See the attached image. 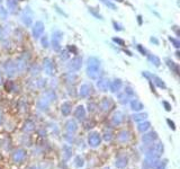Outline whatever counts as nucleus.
<instances>
[{"instance_id": "nucleus-1", "label": "nucleus", "mask_w": 180, "mask_h": 169, "mask_svg": "<svg viewBox=\"0 0 180 169\" xmlns=\"http://www.w3.org/2000/svg\"><path fill=\"white\" fill-rule=\"evenodd\" d=\"M87 74L91 79H98L100 77V61L95 56H91L87 62Z\"/></svg>"}, {"instance_id": "nucleus-2", "label": "nucleus", "mask_w": 180, "mask_h": 169, "mask_svg": "<svg viewBox=\"0 0 180 169\" xmlns=\"http://www.w3.org/2000/svg\"><path fill=\"white\" fill-rule=\"evenodd\" d=\"M163 152V145L161 143H156L154 144L150 150L146 152V158H159Z\"/></svg>"}, {"instance_id": "nucleus-3", "label": "nucleus", "mask_w": 180, "mask_h": 169, "mask_svg": "<svg viewBox=\"0 0 180 169\" xmlns=\"http://www.w3.org/2000/svg\"><path fill=\"white\" fill-rule=\"evenodd\" d=\"M22 22L24 23L26 26H30L33 23V12L30 10V8H25L23 12H22Z\"/></svg>"}, {"instance_id": "nucleus-4", "label": "nucleus", "mask_w": 180, "mask_h": 169, "mask_svg": "<svg viewBox=\"0 0 180 169\" xmlns=\"http://www.w3.org/2000/svg\"><path fill=\"white\" fill-rule=\"evenodd\" d=\"M61 41H62V33L60 30H55L52 34V46L55 51L61 48Z\"/></svg>"}, {"instance_id": "nucleus-5", "label": "nucleus", "mask_w": 180, "mask_h": 169, "mask_svg": "<svg viewBox=\"0 0 180 169\" xmlns=\"http://www.w3.org/2000/svg\"><path fill=\"white\" fill-rule=\"evenodd\" d=\"M32 33H33V36H34L35 40H38L40 37L42 36L43 33H44V24H43V22H36L34 26H33Z\"/></svg>"}, {"instance_id": "nucleus-6", "label": "nucleus", "mask_w": 180, "mask_h": 169, "mask_svg": "<svg viewBox=\"0 0 180 169\" xmlns=\"http://www.w3.org/2000/svg\"><path fill=\"white\" fill-rule=\"evenodd\" d=\"M4 69L6 73L9 76V77H12L17 73V68H16V63L15 61H7L6 63L4 64Z\"/></svg>"}, {"instance_id": "nucleus-7", "label": "nucleus", "mask_w": 180, "mask_h": 169, "mask_svg": "<svg viewBox=\"0 0 180 169\" xmlns=\"http://www.w3.org/2000/svg\"><path fill=\"white\" fill-rule=\"evenodd\" d=\"M100 142H102V136H100L99 133H97V132L91 133L89 135V138H88V143H89L91 147H94V148L98 147V145L100 144Z\"/></svg>"}, {"instance_id": "nucleus-8", "label": "nucleus", "mask_w": 180, "mask_h": 169, "mask_svg": "<svg viewBox=\"0 0 180 169\" xmlns=\"http://www.w3.org/2000/svg\"><path fill=\"white\" fill-rule=\"evenodd\" d=\"M143 76L145 77V78H151V79H152V80L154 81V84H156L159 88H166V84H164V82H163V80H162L161 78H159L158 76L151 74V73H149L148 71H144Z\"/></svg>"}, {"instance_id": "nucleus-9", "label": "nucleus", "mask_w": 180, "mask_h": 169, "mask_svg": "<svg viewBox=\"0 0 180 169\" xmlns=\"http://www.w3.org/2000/svg\"><path fill=\"white\" fill-rule=\"evenodd\" d=\"M81 63H82V59L79 58V56H76L74 59H72V61L68 64V68L70 71H78L79 69L81 68Z\"/></svg>"}, {"instance_id": "nucleus-10", "label": "nucleus", "mask_w": 180, "mask_h": 169, "mask_svg": "<svg viewBox=\"0 0 180 169\" xmlns=\"http://www.w3.org/2000/svg\"><path fill=\"white\" fill-rule=\"evenodd\" d=\"M25 157H26V151L24 149H17L12 155V160L16 163H20L24 161Z\"/></svg>"}, {"instance_id": "nucleus-11", "label": "nucleus", "mask_w": 180, "mask_h": 169, "mask_svg": "<svg viewBox=\"0 0 180 169\" xmlns=\"http://www.w3.org/2000/svg\"><path fill=\"white\" fill-rule=\"evenodd\" d=\"M158 139V135H156V132H149V133H145L143 136H142V141H143L144 143H146V144H151V143H153L156 140Z\"/></svg>"}, {"instance_id": "nucleus-12", "label": "nucleus", "mask_w": 180, "mask_h": 169, "mask_svg": "<svg viewBox=\"0 0 180 169\" xmlns=\"http://www.w3.org/2000/svg\"><path fill=\"white\" fill-rule=\"evenodd\" d=\"M113 105H114V103H113V100L110 98H104L100 102V104H99V107H100L102 112H108L113 107Z\"/></svg>"}, {"instance_id": "nucleus-13", "label": "nucleus", "mask_w": 180, "mask_h": 169, "mask_svg": "<svg viewBox=\"0 0 180 169\" xmlns=\"http://www.w3.org/2000/svg\"><path fill=\"white\" fill-rule=\"evenodd\" d=\"M122 80L120 79H115L113 80L112 82H109V89L112 92H118L120 90V88H122Z\"/></svg>"}, {"instance_id": "nucleus-14", "label": "nucleus", "mask_w": 180, "mask_h": 169, "mask_svg": "<svg viewBox=\"0 0 180 169\" xmlns=\"http://www.w3.org/2000/svg\"><path fill=\"white\" fill-rule=\"evenodd\" d=\"M131 139V133L128 132V131H120L118 134H117V140L120 141V143H125V142H128Z\"/></svg>"}, {"instance_id": "nucleus-15", "label": "nucleus", "mask_w": 180, "mask_h": 169, "mask_svg": "<svg viewBox=\"0 0 180 169\" xmlns=\"http://www.w3.org/2000/svg\"><path fill=\"white\" fill-rule=\"evenodd\" d=\"M74 117L79 121H84L86 117V109L84 106H78L74 110Z\"/></svg>"}, {"instance_id": "nucleus-16", "label": "nucleus", "mask_w": 180, "mask_h": 169, "mask_svg": "<svg viewBox=\"0 0 180 169\" xmlns=\"http://www.w3.org/2000/svg\"><path fill=\"white\" fill-rule=\"evenodd\" d=\"M112 122H113V124H115V125L122 124L124 122V114L122 112H116L113 115V117H112Z\"/></svg>"}, {"instance_id": "nucleus-17", "label": "nucleus", "mask_w": 180, "mask_h": 169, "mask_svg": "<svg viewBox=\"0 0 180 169\" xmlns=\"http://www.w3.org/2000/svg\"><path fill=\"white\" fill-rule=\"evenodd\" d=\"M97 87L102 91H107L109 88V80L108 79H99L97 81Z\"/></svg>"}, {"instance_id": "nucleus-18", "label": "nucleus", "mask_w": 180, "mask_h": 169, "mask_svg": "<svg viewBox=\"0 0 180 169\" xmlns=\"http://www.w3.org/2000/svg\"><path fill=\"white\" fill-rule=\"evenodd\" d=\"M90 92H91V87H90L88 84H81V87H80V90H79V94H80V96L86 98V97H88L90 95Z\"/></svg>"}, {"instance_id": "nucleus-19", "label": "nucleus", "mask_w": 180, "mask_h": 169, "mask_svg": "<svg viewBox=\"0 0 180 169\" xmlns=\"http://www.w3.org/2000/svg\"><path fill=\"white\" fill-rule=\"evenodd\" d=\"M43 66H44L45 72L48 73V74H52V73H53L54 66H53V63H52V61H51V59H45L44 62H43Z\"/></svg>"}, {"instance_id": "nucleus-20", "label": "nucleus", "mask_w": 180, "mask_h": 169, "mask_svg": "<svg viewBox=\"0 0 180 169\" xmlns=\"http://www.w3.org/2000/svg\"><path fill=\"white\" fill-rule=\"evenodd\" d=\"M77 129H78V126H77V123L73 121V120H69V121L66 122V130L68 131V132L74 133L76 131H77Z\"/></svg>"}, {"instance_id": "nucleus-21", "label": "nucleus", "mask_w": 180, "mask_h": 169, "mask_svg": "<svg viewBox=\"0 0 180 169\" xmlns=\"http://www.w3.org/2000/svg\"><path fill=\"white\" fill-rule=\"evenodd\" d=\"M127 161H128L127 157H125V156H120V157H118L116 159L115 165H116L117 168H124V167H126V165H127Z\"/></svg>"}, {"instance_id": "nucleus-22", "label": "nucleus", "mask_w": 180, "mask_h": 169, "mask_svg": "<svg viewBox=\"0 0 180 169\" xmlns=\"http://www.w3.org/2000/svg\"><path fill=\"white\" fill-rule=\"evenodd\" d=\"M131 108L133 110H135V112H138V110H142L144 108V106L138 99H133L132 102H131Z\"/></svg>"}, {"instance_id": "nucleus-23", "label": "nucleus", "mask_w": 180, "mask_h": 169, "mask_svg": "<svg viewBox=\"0 0 180 169\" xmlns=\"http://www.w3.org/2000/svg\"><path fill=\"white\" fill-rule=\"evenodd\" d=\"M146 55H148V60L150 61V63H152L153 66H159L161 64V60H160L156 55H154V54H146Z\"/></svg>"}, {"instance_id": "nucleus-24", "label": "nucleus", "mask_w": 180, "mask_h": 169, "mask_svg": "<svg viewBox=\"0 0 180 169\" xmlns=\"http://www.w3.org/2000/svg\"><path fill=\"white\" fill-rule=\"evenodd\" d=\"M61 110H62V114L66 115V116H68V115L71 113L72 110V105L71 103H69V102H66V103H64L63 105H62V107H61Z\"/></svg>"}, {"instance_id": "nucleus-25", "label": "nucleus", "mask_w": 180, "mask_h": 169, "mask_svg": "<svg viewBox=\"0 0 180 169\" xmlns=\"http://www.w3.org/2000/svg\"><path fill=\"white\" fill-rule=\"evenodd\" d=\"M166 62H167V64H168V66L172 70V71H174V73L176 74H179V66H178V64L177 63H174V61H171L170 59H167L166 60Z\"/></svg>"}, {"instance_id": "nucleus-26", "label": "nucleus", "mask_w": 180, "mask_h": 169, "mask_svg": "<svg viewBox=\"0 0 180 169\" xmlns=\"http://www.w3.org/2000/svg\"><path fill=\"white\" fill-rule=\"evenodd\" d=\"M48 103H50V102H48L46 98H42L41 100H38L37 106H38V108L41 109V110H48Z\"/></svg>"}, {"instance_id": "nucleus-27", "label": "nucleus", "mask_w": 180, "mask_h": 169, "mask_svg": "<svg viewBox=\"0 0 180 169\" xmlns=\"http://www.w3.org/2000/svg\"><path fill=\"white\" fill-rule=\"evenodd\" d=\"M151 126V123L150 122H142V123H138V130L140 132H145L148 131Z\"/></svg>"}, {"instance_id": "nucleus-28", "label": "nucleus", "mask_w": 180, "mask_h": 169, "mask_svg": "<svg viewBox=\"0 0 180 169\" xmlns=\"http://www.w3.org/2000/svg\"><path fill=\"white\" fill-rule=\"evenodd\" d=\"M132 117L134 121H142V120L144 121L148 117V114L146 113H140V114H134Z\"/></svg>"}, {"instance_id": "nucleus-29", "label": "nucleus", "mask_w": 180, "mask_h": 169, "mask_svg": "<svg viewBox=\"0 0 180 169\" xmlns=\"http://www.w3.org/2000/svg\"><path fill=\"white\" fill-rule=\"evenodd\" d=\"M7 5H8V8L14 12L16 9V6H17V0H7Z\"/></svg>"}, {"instance_id": "nucleus-30", "label": "nucleus", "mask_w": 180, "mask_h": 169, "mask_svg": "<svg viewBox=\"0 0 180 169\" xmlns=\"http://www.w3.org/2000/svg\"><path fill=\"white\" fill-rule=\"evenodd\" d=\"M118 98H120V102L122 104H127L128 103V98H130V96L124 92V94H120V95H118Z\"/></svg>"}, {"instance_id": "nucleus-31", "label": "nucleus", "mask_w": 180, "mask_h": 169, "mask_svg": "<svg viewBox=\"0 0 180 169\" xmlns=\"http://www.w3.org/2000/svg\"><path fill=\"white\" fill-rule=\"evenodd\" d=\"M34 130V123L33 122H26L25 123V127H24V131H26V132H30V131H33Z\"/></svg>"}, {"instance_id": "nucleus-32", "label": "nucleus", "mask_w": 180, "mask_h": 169, "mask_svg": "<svg viewBox=\"0 0 180 169\" xmlns=\"http://www.w3.org/2000/svg\"><path fill=\"white\" fill-rule=\"evenodd\" d=\"M63 151H64V157L68 159V158L71 156V153H72V148H70L69 145H64L63 147Z\"/></svg>"}, {"instance_id": "nucleus-33", "label": "nucleus", "mask_w": 180, "mask_h": 169, "mask_svg": "<svg viewBox=\"0 0 180 169\" xmlns=\"http://www.w3.org/2000/svg\"><path fill=\"white\" fill-rule=\"evenodd\" d=\"M66 81H68V82H74V80H76V78H77V76H76L74 73L70 72V73L66 74Z\"/></svg>"}, {"instance_id": "nucleus-34", "label": "nucleus", "mask_w": 180, "mask_h": 169, "mask_svg": "<svg viewBox=\"0 0 180 169\" xmlns=\"http://www.w3.org/2000/svg\"><path fill=\"white\" fill-rule=\"evenodd\" d=\"M100 1H102L105 6L109 7V8H110V9H113V10H116V6H115L113 2H110L109 0H100Z\"/></svg>"}, {"instance_id": "nucleus-35", "label": "nucleus", "mask_w": 180, "mask_h": 169, "mask_svg": "<svg viewBox=\"0 0 180 169\" xmlns=\"http://www.w3.org/2000/svg\"><path fill=\"white\" fill-rule=\"evenodd\" d=\"M74 162H76V166L77 167H82L84 163V160L80 156H78V157H76V159H74Z\"/></svg>"}, {"instance_id": "nucleus-36", "label": "nucleus", "mask_w": 180, "mask_h": 169, "mask_svg": "<svg viewBox=\"0 0 180 169\" xmlns=\"http://www.w3.org/2000/svg\"><path fill=\"white\" fill-rule=\"evenodd\" d=\"M166 166H167V161H159V163L156 165L154 168L156 169H166Z\"/></svg>"}, {"instance_id": "nucleus-37", "label": "nucleus", "mask_w": 180, "mask_h": 169, "mask_svg": "<svg viewBox=\"0 0 180 169\" xmlns=\"http://www.w3.org/2000/svg\"><path fill=\"white\" fill-rule=\"evenodd\" d=\"M169 41H170V42H172V44L174 45V48H178L180 46V42L178 41V40H177V38H174V37H169Z\"/></svg>"}, {"instance_id": "nucleus-38", "label": "nucleus", "mask_w": 180, "mask_h": 169, "mask_svg": "<svg viewBox=\"0 0 180 169\" xmlns=\"http://www.w3.org/2000/svg\"><path fill=\"white\" fill-rule=\"evenodd\" d=\"M113 41H114L115 43H117L118 45H120V46H125V42H124V40H122V38L114 37V38H113Z\"/></svg>"}, {"instance_id": "nucleus-39", "label": "nucleus", "mask_w": 180, "mask_h": 169, "mask_svg": "<svg viewBox=\"0 0 180 169\" xmlns=\"http://www.w3.org/2000/svg\"><path fill=\"white\" fill-rule=\"evenodd\" d=\"M89 12H91V14H92V15H94L95 17H97L98 19H102V15H100V14H98V12H97L96 10L94 9V8H90V7H89Z\"/></svg>"}, {"instance_id": "nucleus-40", "label": "nucleus", "mask_w": 180, "mask_h": 169, "mask_svg": "<svg viewBox=\"0 0 180 169\" xmlns=\"http://www.w3.org/2000/svg\"><path fill=\"white\" fill-rule=\"evenodd\" d=\"M112 135H113V134H112L110 131H109V132L106 131L105 134H104V139H105V141H110V140H112Z\"/></svg>"}, {"instance_id": "nucleus-41", "label": "nucleus", "mask_w": 180, "mask_h": 169, "mask_svg": "<svg viewBox=\"0 0 180 169\" xmlns=\"http://www.w3.org/2000/svg\"><path fill=\"white\" fill-rule=\"evenodd\" d=\"M42 45H43V48H48V36H46V35H45V36H43Z\"/></svg>"}, {"instance_id": "nucleus-42", "label": "nucleus", "mask_w": 180, "mask_h": 169, "mask_svg": "<svg viewBox=\"0 0 180 169\" xmlns=\"http://www.w3.org/2000/svg\"><path fill=\"white\" fill-rule=\"evenodd\" d=\"M14 87H15V84H14V82L12 81H9V82H7L6 84V88L8 91H12V89H14Z\"/></svg>"}, {"instance_id": "nucleus-43", "label": "nucleus", "mask_w": 180, "mask_h": 169, "mask_svg": "<svg viewBox=\"0 0 180 169\" xmlns=\"http://www.w3.org/2000/svg\"><path fill=\"white\" fill-rule=\"evenodd\" d=\"M113 26H114L115 30H123V27H122V25L118 24V23H116V22H113Z\"/></svg>"}, {"instance_id": "nucleus-44", "label": "nucleus", "mask_w": 180, "mask_h": 169, "mask_svg": "<svg viewBox=\"0 0 180 169\" xmlns=\"http://www.w3.org/2000/svg\"><path fill=\"white\" fill-rule=\"evenodd\" d=\"M125 94H127L128 96H133V95H134V91H133V89L131 88V87H126Z\"/></svg>"}, {"instance_id": "nucleus-45", "label": "nucleus", "mask_w": 180, "mask_h": 169, "mask_svg": "<svg viewBox=\"0 0 180 169\" xmlns=\"http://www.w3.org/2000/svg\"><path fill=\"white\" fill-rule=\"evenodd\" d=\"M136 48H138V50L140 51V52H141V53H142V54H143V55H146V53H148V52H146V50H145V48H144L143 46H142V45H138Z\"/></svg>"}, {"instance_id": "nucleus-46", "label": "nucleus", "mask_w": 180, "mask_h": 169, "mask_svg": "<svg viewBox=\"0 0 180 169\" xmlns=\"http://www.w3.org/2000/svg\"><path fill=\"white\" fill-rule=\"evenodd\" d=\"M167 123H168L169 125H170V127H171L172 130H174V129H176V126H174V123L172 121H170V120H167Z\"/></svg>"}, {"instance_id": "nucleus-47", "label": "nucleus", "mask_w": 180, "mask_h": 169, "mask_svg": "<svg viewBox=\"0 0 180 169\" xmlns=\"http://www.w3.org/2000/svg\"><path fill=\"white\" fill-rule=\"evenodd\" d=\"M163 105H164V107H166V109H167V110H170V109H171V106H170V104L169 103H167V102H163Z\"/></svg>"}, {"instance_id": "nucleus-48", "label": "nucleus", "mask_w": 180, "mask_h": 169, "mask_svg": "<svg viewBox=\"0 0 180 169\" xmlns=\"http://www.w3.org/2000/svg\"><path fill=\"white\" fill-rule=\"evenodd\" d=\"M69 50H70V51H73V52H74V53H77V48H74V46H71V45H70V46H69Z\"/></svg>"}, {"instance_id": "nucleus-49", "label": "nucleus", "mask_w": 180, "mask_h": 169, "mask_svg": "<svg viewBox=\"0 0 180 169\" xmlns=\"http://www.w3.org/2000/svg\"><path fill=\"white\" fill-rule=\"evenodd\" d=\"M94 107H95V105H94V104H89V110H90V112H94V110H95V108H94Z\"/></svg>"}, {"instance_id": "nucleus-50", "label": "nucleus", "mask_w": 180, "mask_h": 169, "mask_svg": "<svg viewBox=\"0 0 180 169\" xmlns=\"http://www.w3.org/2000/svg\"><path fill=\"white\" fill-rule=\"evenodd\" d=\"M4 122V114H2V112L0 110V124Z\"/></svg>"}, {"instance_id": "nucleus-51", "label": "nucleus", "mask_w": 180, "mask_h": 169, "mask_svg": "<svg viewBox=\"0 0 180 169\" xmlns=\"http://www.w3.org/2000/svg\"><path fill=\"white\" fill-rule=\"evenodd\" d=\"M151 42H154L156 44H159V42H158V40H156V37H151Z\"/></svg>"}, {"instance_id": "nucleus-52", "label": "nucleus", "mask_w": 180, "mask_h": 169, "mask_svg": "<svg viewBox=\"0 0 180 169\" xmlns=\"http://www.w3.org/2000/svg\"><path fill=\"white\" fill-rule=\"evenodd\" d=\"M138 24H142V17H141V16H138Z\"/></svg>"}, {"instance_id": "nucleus-53", "label": "nucleus", "mask_w": 180, "mask_h": 169, "mask_svg": "<svg viewBox=\"0 0 180 169\" xmlns=\"http://www.w3.org/2000/svg\"><path fill=\"white\" fill-rule=\"evenodd\" d=\"M2 36V30H1V28H0V37Z\"/></svg>"}, {"instance_id": "nucleus-54", "label": "nucleus", "mask_w": 180, "mask_h": 169, "mask_svg": "<svg viewBox=\"0 0 180 169\" xmlns=\"http://www.w3.org/2000/svg\"><path fill=\"white\" fill-rule=\"evenodd\" d=\"M0 81H1V74H0Z\"/></svg>"}, {"instance_id": "nucleus-55", "label": "nucleus", "mask_w": 180, "mask_h": 169, "mask_svg": "<svg viewBox=\"0 0 180 169\" xmlns=\"http://www.w3.org/2000/svg\"><path fill=\"white\" fill-rule=\"evenodd\" d=\"M105 169H109V168H105Z\"/></svg>"}, {"instance_id": "nucleus-56", "label": "nucleus", "mask_w": 180, "mask_h": 169, "mask_svg": "<svg viewBox=\"0 0 180 169\" xmlns=\"http://www.w3.org/2000/svg\"><path fill=\"white\" fill-rule=\"evenodd\" d=\"M0 1H1V0H0Z\"/></svg>"}, {"instance_id": "nucleus-57", "label": "nucleus", "mask_w": 180, "mask_h": 169, "mask_svg": "<svg viewBox=\"0 0 180 169\" xmlns=\"http://www.w3.org/2000/svg\"><path fill=\"white\" fill-rule=\"evenodd\" d=\"M17 1H18V0H17Z\"/></svg>"}]
</instances>
